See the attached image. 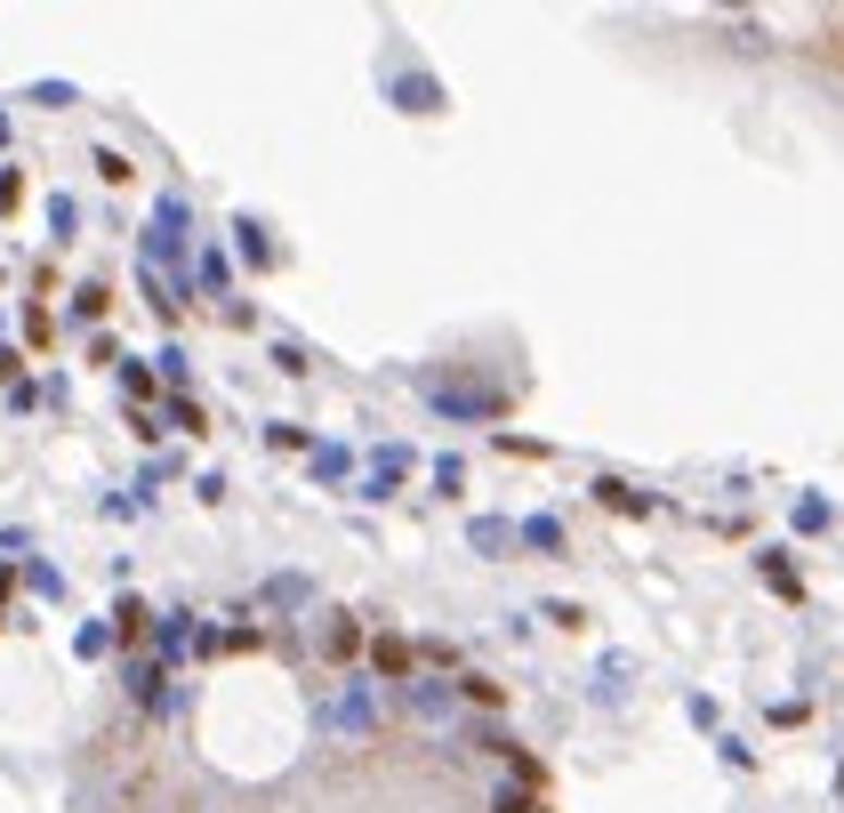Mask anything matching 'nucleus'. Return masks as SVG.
I'll use <instances>...</instances> for the list:
<instances>
[{"instance_id": "f257e3e1", "label": "nucleus", "mask_w": 844, "mask_h": 813, "mask_svg": "<svg viewBox=\"0 0 844 813\" xmlns=\"http://www.w3.org/2000/svg\"><path fill=\"white\" fill-rule=\"evenodd\" d=\"M146 274H161V282H177L185 274V258H194V210H185V194H161L153 201V218H146Z\"/></svg>"}, {"instance_id": "f03ea898", "label": "nucleus", "mask_w": 844, "mask_h": 813, "mask_svg": "<svg viewBox=\"0 0 844 813\" xmlns=\"http://www.w3.org/2000/svg\"><path fill=\"white\" fill-rule=\"evenodd\" d=\"M378 685L370 677H346V685H331V693L314 701V734H331V741H370L378 734Z\"/></svg>"}, {"instance_id": "7ed1b4c3", "label": "nucleus", "mask_w": 844, "mask_h": 813, "mask_svg": "<svg viewBox=\"0 0 844 813\" xmlns=\"http://www.w3.org/2000/svg\"><path fill=\"white\" fill-rule=\"evenodd\" d=\"M426 403L443 419H507V387H450V379H426Z\"/></svg>"}, {"instance_id": "20e7f679", "label": "nucleus", "mask_w": 844, "mask_h": 813, "mask_svg": "<svg viewBox=\"0 0 844 813\" xmlns=\"http://www.w3.org/2000/svg\"><path fill=\"white\" fill-rule=\"evenodd\" d=\"M362 653H370V685H410V677H419V644L395 637V628L362 637Z\"/></svg>"}, {"instance_id": "39448f33", "label": "nucleus", "mask_w": 844, "mask_h": 813, "mask_svg": "<svg viewBox=\"0 0 844 813\" xmlns=\"http://www.w3.org/2000/svg\"><path fill=\"white\" fill-rule=\"evenodd\" d=\"M402 709L419 725H450V717H459V685H450V677H410L402 685Z\"/></svg>"}, {"instance_id": "423d86ee", "label": "nucleus", "mask_w": 844, "mask_h": 813, "mask_svg": "<svg viewBox=\"0 0 844 813\" xmlns=\"http://www.w3.org/2000/svg\"><path fill=\"white\" fill-rule=\"evenodd\" d=\"M410 467H419V459H410V443H378V452H370V476H362V500H395Z\"/></svg>"}, {"instance_id": "0eeeda50", "label": "nucleus", "mask_w": 844, "mask_h": 813, "mask_svg": "<svg viewBox=\"0 0 844 813\" xmlns=\"http://www.w3.org/2000/svg\"><path fill=\"white\" fill-rule=\"evenodd\" d=\"M194 628H201L194 613H153V637H146V644H153V661H161V668L185 661V653H194Z\"/></svg>"}, {"instance_id": "6e6552de", "label": "nucleus", "mask_w": 844, "mask_h": 813, "mask_svg": "<svg viewBox=\"0 0 844 813\" xmlns=\"http://www.w3.org/2000/svg\"><path fill=\"white\" fill-rule=\"evenodd\" d=\"M756 580H765L780 604H805V572H796L789 547H765V556H756Z\"/></svg>"}, {"instance_id": "1a4fd4ad", "label": "nucleus", "mask_w": 844, "mask_h": 813, "mask_svg": "<svg viewBox=\"0 0 844 813\" xmlns=\"http://www.w3.org/2000/svg\"><path fill=\"white\" fill-rule=\"evenodd\" d=\"M161 685H170V668H161L153 653H129V661H121V693H129L137 709H153V701H161Z\"/></svg>"}, {"instance_id": "9d476101", "label": "nucleus", "mask_w": 844, "mask_h": 813, "mask_svg": "<svg viewBox=\"0 0 844 813\" xmlns=\"http://www.w3.org/2000/svg\"><path fill=\"white\" fill-rule=\"evenodd\" d=\"M595 500H604L611 516H651V507H660V492H644V483H628V476H595Z\"/></svg>"}, {"instance_id": "9b49d317", "label": "nucleus", "mask_w": 844, "mask_h": 813, "mask_svg": "<svg viewBox=\"0 0 844 813\" xmlns=\"http://www.w3.org/2000/svg\"><path fill=\"white\" fill-rule=\"evenodd\" d=\"M514 547H531V556H563L571 532H563V516H523V523H514Z\"/></svg>"}, {"instance_id": "f8f14e48", "label": "nucleus", "mask_w": 844, "mask_h": 813, "mask_svg": "<svg viewBox=\"0 0 844 813\" xmlns=\"http://www.w3.org/2000/svg\"><path fill=\"white\" fill-rule=\"evenodd\" d=\"M395 106L402 113H443V81L435 73H395Z\"/></svg>"}, {"instance_id": "ddd939ff", "label": "nucleus", "mask_w": 844, "mask_h": 813, "mask_svg": "<svg viewBox=\"0 0 844 813\" xmlns=\"http://www.w3.org/2000/svg\"><path fill=\"white\" fill-rule=\"evenodd\" d=\"M105 628H113L121 644H146V637H153V604H146V596H121Z\"/></svg>"}, {"instance_id": "4468645a", "label": "nucleus", "mask_w": 844, "mask_h": 813, "mask_svg": "<svg viewBox=\"0 0 844 813\" xmlns=\"http://www.w3.org/2000/svg\"><path fill=\"white\" fill-rule=\"evenodd\" d=\"M306 467H314V483H346L355 476V452L346 443H306Z\"/></svg>"}, {"instance_id": "2eb2a0df", "label": "nucleus", "mask_w": 844, "mask_h": 813, "mask_svg": "<svg viewBox=\"0 0 844 813\" xmlns=\"http://www.w3.org/2000/svg\"><path fill=\"white\" fill-rule=\"evenodd\" d=\"M467 547H475V556H507V547H514V523H507V516H475V523H467Z\"/></svg>"}, {"instance_id": "dca6fc26", "label": "nucleus", "mask_w": 844, "mask_h": 813, "mask_svg": "<svg viewBox=\"0 0 844 813\" xmlns=\"http://www.w3.org/2000/svg\"><path fill=\"white\" fill-rule=\"evenodd\" d=\"M113 379H121V395H129L137 411H146V403H153V387H161V379H153V371H146L137 355H121V362H113Z\"/></svg>"}, {"instance_id": "f3484780", "label": "nucleus", "mask_w": 844, "mask_h": 813, "mask_svg": "<svg viewBox=\"0 0 844 813\" xmlns=\"http://www.w3.org/2000/svg\"><path fill=\"white\" fill-rule=\"evenodd\" d=\"M322 653H331V661H355V653H362V628L346 620V613H331V620H322Z\"/></svg>"}, {"instance_id": "a211bd4d", "label": "nucleus", "mask_w": 844, "mask_h": 813, "mask_svg": "<svg viewBox=\"0 0 844 813\" xmlns=\"http://www.w3.org/2000/svg\"><path fill=\"white\" fill-rule=\"evenodd\" d=\"M137 291H146V307H153L161 322H177V307H185V291H177V282H161V274L137 267Z\"/></svg>"}, {"instance_id": "6ab92c4d", "label": "nucleus", "mask_w": 844, "mask_h": 813, "mask_svg": "<svg viewBox=\"0 0 844 813\" xmlns=\"http://www.w3.org/2000/svg\"><path fill=\"white\" fill-rule=\"evenodd\" d=\"M450 685H459V701H475V709H507V685L483 677V668H467V677H450Z\"/></svg>"}, {"instance_id": "aec40b11", "label": "nucleus", "mask_w": 844, "mask_h": 813, "mask_svg": "<svg viewBox=\"0 0 844 813\" xmlns=\"http://www.w3.org/2000/svg\"><path fill=\"white\" fill-rule=\"evenodd\" d=\"M225 282H234V267H225V250H194V291L225 298Z\"/></svg>"}, {"instance_id": "412c9836", "label": "nucleus", "mask_w": 844, "mask_h": 813, "mask_svg": "<svg viewBox=\"0 0 844 813\" xmlns=\"http://www.w3.org/2000/svg\"><path fill=\"white\" fill-rule=\"evenodd\" d=\"M234 250L250 258V267H274V242H265V226H258V218H234Z\"/></svg>"}, {"instance_id": "4be33fe9", "label": "nucleus", "mask_w": 844, "mask_h": 813, "mask_svg": "<svg viewBox=\"0 0 844 813\" xmlns=\"http://www.w3.org/2000/svg\"><path fill=\"white\" fill-rule=\"evenodd\" d=\"M789 523H796V532H805V540H820V532H829V500H820V492H796Z\"/></svg>"}, {"instance_id": "5701e85b", "label": "nucleus", "mask_w": 844, "mask_h": 813, "mask_svg": "<svg viewBox=\"0 0 844 813\" xmlns=\"http://www.w3.org/2000/svg\"><path fill=\"white\" fill-rule=\"evenodd\" d=\"M113 315V291H105V282H80V291H73V322H105Z\"/></svg>"}, {"instance_id": "b1692460", "label": "nucleus", "mask_w": 844, "mask_h": 813, "mask_svg": "<svg viewBox=\"0 0 844 813\" xmlns=\"http://www.w3.org/2000/svg\"><path fill=\"white\" fill-rule=\"evenodd\" d=\"M161 419H170V427H185V435H210V411H201L194 395H170V403H161Z\"/></svg>"}, {"instance_id": "393cba45", "label": "nucleus", "mask_w": 844, "mask_h": 813, "mask_svg": "<svg viewBox=\"0 0 844 813\" xmlns=\"http://www.w3.org/2000/svg\"><path fill=\"white\" fill-rule=\"evenodd\" d=\"M73 653H80V661H105V653H113V628H105V620H80V628H73Z\"/></svg>"}, {"instance_id": "a878e982", "label": "nucleus", "mask_w": 844, "mask_h": 813, "mask_svg": "<svg viewBox=\"0 0 844 813\" xmlns=\"http://www.w3.org/2000/svg\"><path fill=\"white\" fill-rule=\"evenodd\" d=\"M25 588H33V596H65V572H57V564H40V556H25Z\"/></svg>"}, {"instance_id": "bb28decb", "label": "nucleus", "mask_w": 844, "mask_h": 813, "mask_svg": "<svg viewBox=\"0 0 844 813\" xmlns=\"http://www.w3.org/2000/svg\"><path fill=\"white\" fill-rule=\"evenodd\" d=\"M49 234H57V242L80 234V201H73V194H49Z\"/></svg>"}, {"instance_id": "cd10ccee", "label": "nucleus", "mask_w": 844, "mask_h": 813, "mask_svg": "<svg viewBox=\"0 0 844 813\" xmlns=\"http://www.w3.org/2000/svg\"><path fill=\"white\" fill-rule=\"evenodd\" d=\"M314 596V588H306L298 572H282V580H265V604H282V613H290V604H306Z\"/></svg>"}, {"instance_id": "c85d7f7f", "label": "nucleus", "mask_w": 844, "mask_h": 813, "mask_svg": "<svg viewBox=\"0 0 844 813\" xmlns=\"http://www.w3.org/2000/svg\"><path fill=\"white\" fill-rule=\"evenodd\" d=\"M812 57H820V65H836V73H844V16H829V25H820V49H812Z\"/></svg>"}, {"instance_id": "c756f323", "label": "nucleus", "mask_w": 844, "mask_h": 813, "mask_svg": "<svg viewBox=\"0 0 844 813\" xmlns=\"http://www.w3.org/2000/svg\"><path fill=\"white\" fill-rule=\"evenodd\" d=\"M507 774H514V781H523V789H539V781H547V774H539V757H531V749H523V741H514V749H507Z\"/></svg>"}, {"instance_id": "7c9ffc66", "label": "nucleus", "mask_w": 844, "mask_h": 813, "mask_svg": "<svg viewBox=\"0 0 844 813\" xmlns=\"http://www.w3.org/2000/svg\"><path fill=\"white\" fill-rule=\"evenodd\" d=\"M97 177H105V186H129V153H113V146H97Z\"/></svg>"}, {"instance_id": "2f4dec72", "label": "nucleus", "mask_w": 844, "mask_h": 813, "mask_svg": "<svg viewBox=\"0 0 844 813\" xmlns=\"http://www.w3.org/2000/svg\"><path fill=\"white\" fill-rule=\"evenodd\" d=\"M684 717H692V725H699V734H716V725H724V709H716V701H708V693H692V701H684Z\"/></svg>"}, {"instance_id": "473e14b6", "label": "nucleus", "mask_w": 844, "mask_h": 813, "mask_svg": "<svg viewBox=\"0 0 844 813\" xmlns=\"http://www.w3.org/2000/svg\"><path fill=\"white\" fill-rule=\"evenodd\" d=\"M25 338H33V347H49V338H57V322H49V307H40V298L25 307Z\"/></svg>"}, {"instance_id": "72a5a7b5", "label": "nucleus", "mask_w": 844, "mask_h": 813, "mask_svg": "<svg viewBox=\"0 0 844 813\" xmlns=\"http://www.w3.org/2000/svg\"><path fill=\"white\" fill-rule=\"evenodd\" d=\"M459 483H467V459L443 452V459H435V492H459Z\"/></svg>"}, {"instance_id": "f704fd0d", "label": "nucleus", "mask_w": 844, "mask_h": 813, "mask_svg": "<svg viewBox=\"0 0 844 813\" xmlns=\"http://www.w3.org/2000/svg\"><path fill=\"white\" fill-rule=\"evenodd\" d=\"M491 813H547V805L531 798V789H499V798H491Z\"/></svg>"}, {"instance_id": "c9c22d12", "label": "nucleus", "mask_w": 844, "mask_h": 813, "mask_svg": "<svg viewBox=\"0 0 844 813\" xmlns=\"http://www.w3.org/2000/svg\"><path fill=\"white\" fill-rule=\"evenodd\" d=\"M153 362H161V379H170V395H185V347H161Z\"/></svg>"}, {"instance_id": "e433bc0d", "label": "nucleus", "mask_w": 844, "mask_h": 813, "mask_svg": "<svg viewBox=\"0 0 844 813\" xmlns=\"http://www.w3.org/2000/svg\"><path fill=\"white\" fill-rule=\"evenodd\" d=\"M16 201H25V170H9V161H0V210H16Z\"/></svg>"}, {"instance_id": "4c0bfd02", "label": "nucleus", "mask_w": 844, "mask_h": 813, "mask_svg": "<svg viewBox=\"0 0 844 813\" xmlns=\"http://www.w3.org/2000/svg\"><path fill=\"white\" fill-rule=\"evenodd\" d=\"M265 443H274V452H306V427H282L274 419V427H265Z\"/></svg>"}, {"instance_id": "58836bf2", "label": "nucleus", "mask_w": 844, "mask_h": 813, "mask_svg": "<svg viewBox=\"0 0 844 813\" xmlns=\"http://www.w3.org/2000/svg\"><path fill=\"white\" fill-rule=\"evenodd\" d=\"M539 613H547L555 628H587V613H580V604H563V596H555V604H539Z\"/></svg>"}, {"instance_id": "ea45409f", "label": "nucleus", "mask_w": 844, "mask_h": 813, "mask_svg": "<svg viewBox=\"0 0 844 813\" xmlns=\"http://www.w3.org/2000/svg\"><path fill=\"white\" fill-rule=\"evenodd\" d=\"M274 362H282V371L298 379V371H306V347H298V338H274Z\"/></svg>"}, {"instance_id": "a19ab883", "label": "nucleus", "mask_w": 844, "mask_h": 813, "mask_svg": "<svg viewBox=\"0 0 844 813\" xmlns=\"http://www.w3.org/2000/svg\"><path fill=\"white\" fill-rule=\"evenodd\" d=\"M16 379H25V355H16V347H0V387H16Z\"/></svg>"}, {"instance_id": "79ce46f5", "label": "nucleus", "mask_w": 844, "mask_h": 813, "mask_svg": "<svg viewBox=\"0 0 844 813\" xmlns=\"http://www.w3.org/2000/svg\"><path fill=\"white\" fill-rule=\"evenodd\" d=\"M836 798H844V757H836Z\"/></svg>"}]
</instances>
